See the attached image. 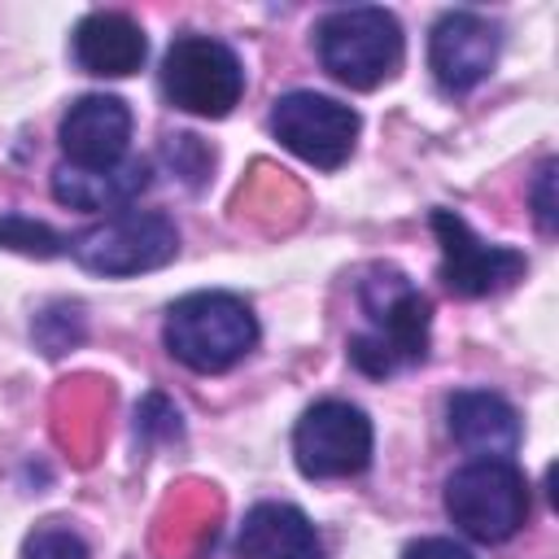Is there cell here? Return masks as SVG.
Returning <instances> with one entry per match:
<instances>
[{
  "mask_svg": "<svg viewBox=\"0 0 559 559\" xmlns=\"http://www.w3.org/2000/svg\"><path fill=\"white\" fill-rule=\"evenodd\" d=\"M358 306L371 328L349 341V362L362 376L380 380L428 358L432 301L397 266H371L358 280Z\"/></svg>",
  "mask_w": 559,
  "mask_h": 559,
  "instance_id": "1",
  "label": "cell"
},
{
  "mask_svg": "<svg viewBox=\"0 0 559 559\" xmlns=\"http://www.w3.org/2000/svg\"><path fill=\"white\" fill-rule=\"evenodd\" d=\"M162 341L175 362H183L197 376H218L236 367L258 345V319L245 297L205 288L188 293L166 310Z\"/></svg>",
  "mask_w": 559,
  "mask_h": 559,
  "instance_id": "2",
  "label": "cell"
},
{
  "mask_svg": "<svg viewBox=\"0 0 559 559\" xmlns=\"http://www.w3.org/2000/svg\"><path fill=\"white\" fill-rule=\"evenodd\" d=\"M314 48H319L323 70L336 83H345L354 92H371L397 74L406 39H402V22L389 9L349 4V9H332L319 17Z\"/></svg>",
  "mask_w": 559,
  "mask_h": 559,
  "instance_id": "3",
  "label": "cell"
},
{
  "mask_svg": "<svg viewBox=\"0 0 559 559\" xmlns=\"http://www.w3.org/2000/svg\"><path fill=\"white\" fill-rule=\"evenodd\" d=\"M445 515L476 542H507L528 520V480L511 459H472L445 480Z\"/></svg>",
  "mask_w": 559,
  "mask_h": 559,
  "instance_id": "4",
  "label": "cell"
},
{
  "mask_svg": "<svg viewBox=\"0 0 559 559\" xmlns=\"http://www.w3.org/2000/svg\"><path fill=\"white\" fill-rule=\"evenodd\" d=\"M179 253V227L157 210H122L70 240V258L105 280L162 271Z\"/></svg>",
  "mask_w": 559,
  "mask_h": 559,
  "instance_id": "5",
  "label": "cell"
},
{
  "mask_svg": "<svg viewBox=\"0 0 559 559\" xmlns=\"http://www.w3.org/2000/svg\"><path fill=\"white\" fill-rule=\"evenodd\" d=\"M162 92L197 118H227L245 92L240 57L210 35H179L162 57Z\"/></svg>",
  "mask_w": 559,
  "mask_h": 559,
  "instance_id": "6",
  "label": "cell"
},
{
  "mask_svg": "<svg viewBox=\"0 0 559 559\" xmlns=\"http://www.w3.org/2000/svg\"><path fill=\"white\" fill-rule=\"evenodd\" d=\"M371 419L341 397L314 402L293 428V459L297 472L310 480H341L358 476L371 463Z\"/></svg>",
  "mask_w": 559,
  "mask_h": 559,
  "instance_id": "7",
  "label": "cell"
},
{
  "mask_svg": "<svg viewBox=\"0 0 559 559\" xmlns=\"http://www.w3.org/2000/svg\"><path fill=\"white\" fill-rule=\"evenodd\" d=\"M358 114L323 92H284L271 105V135L319 170L345 166L358 140Z\"/></svg>",
  "mask_w": 559,
  "mask_h": 559,
  "instance_id": "8",
  "label": "cell"
},
{
  "mask_svg": "<svg viewBox=\"0 0 559 559\" xmlns=\"http://www.w3.org/2000/svg\"><path fill=\"white\" fill-rule=\"evenodd\" d=\"M432 223V236H437V249H441V284L445 293L454 297H489V293H502L511 288L515 280H524L528 271V258L511 245H489L480 240L467 218H459L454 210H432L428 214Z\"/></svg>",
  "mask_w": 559,
  "mask_h": 559,
  "instance_id": "9",
  "label": "cell"
},
{
  "mask_svg": "<svg viewBox=\"0 0 559 559\" xmlns=\"http://www.w3.org/2000/svg\"><path fill=\"white\" fill-rule=\"evenodd\" d=\"M498 26L472 9H450L437 17L432 35H428V70L437 79L441 92L463 96L472 92L480 79H489L493 61H498Z\"/></svg>",
  "mask_w": 559,
  "mask_h": 559,
  "instance_id": "10",
  "label": "cell"
},
{
  "mask_svg": "<svg viewBox=\"0 0 559 559\" xmlns=\"http://www.w3.org/2000/svg\"><path fill=\"white\" fill-rule=\"evenodd\" d=\"M61 153L70 166L83 170H109L118 162H127V140H131V109L122 96L109 92H92L79 96L57 127Z\"/></svg>",
  "mask_w": 559,
  "mask_h": 559,
  "instance_id": "11",
  "label": "cell"
},
{
  "mask_svg": "<svg viewBox=\"0 0 559 559\" xmlns=\"http://www.w3.org/2000/svg\"><path fill=\"white\" fill-rule=\"evenodd\" d=\"M144 57H148V39L140 22L127 13L96 9L74 26V61L96 79H127L144 66Z\"/></svg>",
  "mask_w": 559,
  "mask_h": 559,
  "instance_id": "12",
  "label": "cell"
},
{
  "mask_svg": "<svg viewBox=\"0 0 559 559\" xmlns=\"http://www.w3.org/2000/svg\"><path fill=\"white\" fill-rule=\"evenodd\" d=\"M445 415H450V437L476 459H507L520 445V415L493 389H459Z\"/></svg>",
  "mask_w": 559,
  "mask_h": 559,
  "instance_id": "13",
  "label": "cell"
},
{
  "mask_svg": "<svg viewBox=\"0 0 559 559\" xmlns=\"http://www.w3.org/2000/svg\"><path fill=\"white\" fill-rule=\"evenodd\" d=\"M236 559H323V542L293 502H258L236 533Z\"/></svg>",
  "mask_w": 559,
  "mask_h": 559,
  "instance_id": "14",
  "label": "cell"
},
{
  "mask_svg": "<svg viewBox=\"0 0 559 559\" xmlns=\"http://www.w3.org/2000/svg\"><path fill=\"white\" fill-rule=\"evenodd\" d=\"M148 162L127 157L109 170H83V166H57L52 175V197L70 210H127L144 188H148Z\"/></svg>",
  "mask_w": 559,
  "mask_h": 559,
  "instance_id": "15",
  "label": "cell"
},
{
  "mask_svg": "<svg viewBox=\"0 0 559 559\" xmlns=\"http://www.w3.org/2000/svg\"><path fill=\"white\" fill-rule=\"evenodd\" d=\"M0 249H13V253H22V258H61V253H70V236L52 231V227L39 223V218L4 214V218H0Z\"/></svg>",
  "mask_w": 559,
  "mask_h": 559,
  "instance_id": "16",
  "label": "cell"
},
{
  "mask_svg": "<svg viewBox=\"0 0 559 559\" xmlns=\"http://www.w3.org/2000/svg\"><path fill=\"white\" fill-rule=\"evenodd\" d=\"M31 332H35V341H39V349L57 358V354H66L70 345L83 341V310L70 306V301H57V306H48V310L31 323Z\"/></svg>",
  "mask_w": 559,
  "mask_h": 559,
  "instance_id": "17",
  "label": "cell"
},
{
  "mask_svg": "<svg viewBox=\"0 0 559 559\" xmlns=\"http://www.w3.org/2000/svg\"><path fill=\"white\" fill-rule=\"evenodd\" d=\"M22 559H92V555H87V542H83L70 524L44 520V524H35V528L26 533Z\"/></svg>",
  "mask_w": 559,
  "mask_h": 559,
  "instance_id": "18",
  "label": "cell"
},
{
  "mask_svg": "<svg viewBox=\"0 0 559 559\" xmlns=\"http://www.w3.org/2000/svg\"><path fill=\"white\" fill-rule=\"evenodd\" d=\"M166 157L175 162V170H179L192 188L210 175V148H205L197 135H170V140H166Z\"/></svg>",
  "mask_w": 559,
  "mask_h": 559,
  "instance_id": "19",
  "label": "cell"
},
{
  "mask_svg": "<svg viewBox=\"0 0 559 559\" xmlns=\"http://www.w3.org/2000/svg\"><path fill=\"white\" fill-rule=\"evenodd\" d=\"M402 559H476V555L454 537H415L402 546Z\"/></svg>",
  "mask_w": 559,
  "mask_h": 559,
  "instance_id": "20",
  "label": "cell"
},
{
  "mask_svg": "<svg viewBox=\"0 0 559 559\" xmlns=\"http://www.w3.org/2000/svg\"><path fill=\"white\" fill-rule=\"evenodd\" d=\"M550 188H555V162H542V170L533 179V218H537V227L546 236L555 231V197H550Z\"/></svg>",
  "mask_w": 559,
  "mask_h": 559,
  "instance_id": "21",
  "label": "cell"
}]
</instances>
